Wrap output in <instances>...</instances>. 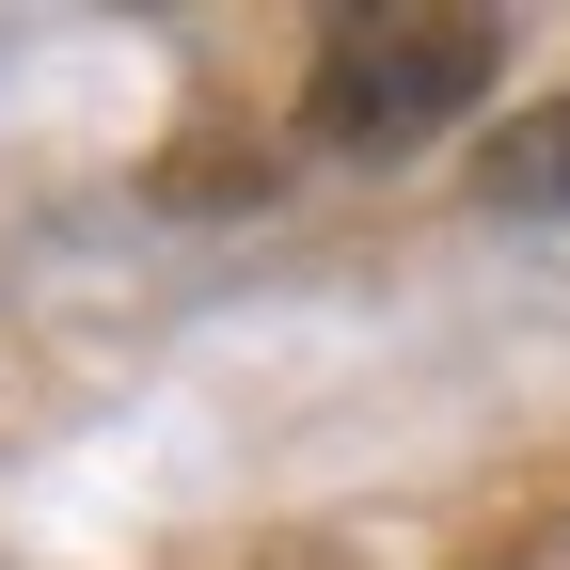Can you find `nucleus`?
Returning a JSON list of instances; mask_svg holds the SVG:
<instances>
[{
  "mask_svg": "<svg viewBox=\"0 0 570 570\" xmlns=\"http://www.w3.org/2000/svg\"><path fill=\"white\" fill-rule=\"evenodd\" d=\"M491 63H508L491 17H333L317 63H302V142H333V159H412L444 111L491 96Z\"/></svg>",
  "mask_w": 570,
  "mask_h": 570,
  "instance_id": "obj_1",
  "label": "nucleus"
},
{
  "mask_svg": "<svg viewBox=\"0 0 570 570\" xmlns=\"http://www.w3.org/2000/svg\"><path fill=\"white\" fill-rule=\"evenodd\" d=\"M475 190H491V206H523V223H570V96H554V111H523L508 142H491Z\"/></svg>",
  "mask_w": 570,
  "mask_h": 570,
  "instance_id": "obj_2",
  "label": "nucleus"
}]
</instances>
